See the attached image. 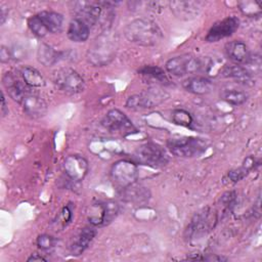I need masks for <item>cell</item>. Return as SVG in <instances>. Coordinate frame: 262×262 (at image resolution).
I'll list each match as a JSON object with an SVG mask.
<instances>
[{
  "mask_svg": "<svg viewBox=\"0 0 262 262\" xmlns=\"http://www.w3.org/2000/svg\"><path fill=\"white\" fill-rule=\"evenodd\" d=\"M126 39L139 46L151 47L163 39V32L159 25L150 18L139 17L131 20L124 29Z\"/></svg>",
  "mask_w": 262,
  "mask_h": 262,
  "instance_id": "1",
  "label": "cell"
},
{
  "mask_svg": "<svg viewBox=\"0 0 262 262\" xmlns=\"http://www.w3.org/2000/svg\"><path fill=\"white\" fill-rule=\"evenodd\" d=\"M237 5L242 13L249 17L260 16L261 14V5L258 1H242Z\"/></svg>",
  "mask_w": 262,
  "mask_h": 262,
  "instance_id": "28",
  "label": "cell"
},
{
  "mask_svg": "<svg viewBox=\"0 0 262 262\" xmlns=\"http://www.w3.org/2000/svg\"><path fill=\"white\" fill-rule=\"evenodd\" d=\"M217 221V213L212 208L207 207L199 211L190 219L185 229V237L187 239L201 238L216 226Z\"/></svg>",
  "mask_w": 262,
  "mask_h": 262,
  "instance_id": "5",
  "label": "cell"
},
{
  "mask_svg": "<svg viewBox=\"0 0 262 262\" xmlns=\"http://www.w3.org/2000/svg\"><path fill=\"white\" fill-rule=\"evenodd\" d=\"M222 76L226 78L233 79L234 81L244 84V85H253L254 77L253 75L243 66L239 64H230L225 66L222 71Z\"/></svg>",
  "mask_w": 262,
  "mask_h": 262,
  "instance_id": "20",
  "label": "cell"
},
{
  "mask_svg": "<svg viewBox=\"0 0 262 262\" xmlns=\"http://www.w3.org/2000/svg\"><path fill=\"white\" fill-rule=\"evenodd\" d=\"M226 56L235 64L245 63L250 55L248 46L246 43L239 40H233L227 42L224 48Z\"/></svg>",
  "mask_w": 262,
  "mask_h": 262,
  "instance_id": "18",
  "label": "cell"
},
{
  "mask_svg": "<svg viewBox=\"0 0 262 262\" xmlns=\"http://www.w3.org/2000/svg\"><path fill=\"white\" fill-rule=\"evenodd\" d=\"M235 192L234 191H228L226 193H224L221 198V202L223 204L224 207L230 209L234 206V203H235Z\"/></svg>",
  "mask_w": 262,
  "mask_h": 262,
  "instance_id": "33",
  "label": "cell"
},
{
  "mask_svg": "<svg viewBox=\"0 0 262 262\" xmlns=\"http://www.w3.org/2000/svg\"><path fill=\"white\" fill-rule=\"evenodd\" d=\"M182 87L189 93L196 95H205L213 90L214 84L210 79L206 77L192 76L183 80Z\"/></svg>",
  "mask_w": 262,
  "mask_h": 262,
  "instance_id": "17",
  "label": "cell"
},
{
  "mask_svg": "<svg viewBox=\"0 0 262 262\" xmlns=\"http://www.w3.org/2000/svg\"><path fill=\"white\" fill-rule=\"evenodd\" d=\"M61 57V52L47 44H41L37 51V58L42 64L49 67L56 63Z\"/></svg>",
  "mask_w": 262,
  "mask_h": 262,
  "instance_id": "24",
  "label": "cell"
},
{
  "mask_svg": "<svg viewBox=\"0 0 262 262\" xmlns=\"http://www.w3.org/2000/svg\"><path fill=\"white\" fill-rule=\"evenodd\" d=\"M168 97L169 94L165 90L155 86L141 93L129 96L125 102V106L133 111L152 108L164 102Z\"/></svg>",
  "mask_w": 262,
  "mask_h": 262,
  "instance_id": "6",
  "label": "cell"
},
{
  "mask_svg": "<svg viewBox=\"0 0 262 262\" xmlns=\"http://www.w3.org/2000/svg\"><path fill=\"white\" fill-rule=\"evenodd\" d=\"M28 261H46V259L44 257H42V256L34 254V255H32L31 257L28 258Z\"/></svg>",
  "mask_w": 262,
  "mask_h": 262,
  "instance_id": "38",
  "label": "cell"
},
{
  "mask_svg": "<svg viewBox=\"0 0 262 262\" xmlns=\"http://www.w3.org/2000/svg\"><path fill=\"white\" fill-rule=\"evenodd\" d=\"M1 113H2V116H6L8 114V108L6 106V102H5V97H4V94L2 93L1 94Z\"/></svg>",
  "mask_w": 262,
  "mask_h": 262,
  "instance_id": "36",
  "label": "cell"
},
{
  "mask_svg": "<svg viewBox=\"0 0 262 262\" xmlns=\"http://www.w3.org/2000/svg\"><path fill=\"white\" fill-rule=\"evenodd\" d=\"M101 125L110 131H117L124 134H131L136 131L131 120L118 108L110 110L103 117Z\"/></svg>",
  "mask_w": 262,
  "mask_h": 262,
  "instance_id": "10",
  "label": "cell"
},
{
  "mask_svg": "<svg viewBox=\"0 0 262 262\" xmlns=\"http://www.w3.org/2000/svg\"><path fill=\"white\" fill-rule=\"evenodd\" d=\"M52 81L56 88L68 94L80 93L85 87L83 77L71 68H61L54 71Z\"/></svg>",
  "mask_w": 262,
  "mask_h": 262,
  "instance_id": "7",
  "label": "cell"
},
{
  "mask_svg": "<svg viewBox=\"0 0 262 262\" xmlns=\"http://www.w3.org/2000/svg\"><path fill=\"white\" fill-rule=\"evenodd\" d=\"M256 165H258V163L256 162L255 158L252 156H249L248 158H246V160L244 161L241 167L230 170L228 172V177L232 182H237L243 178H245L249 174V172L256 167Z\"/></svg>",
  "mask_w": 262,
  "mask_h": 262,
  "instance_id": "26",
  "label": "cell"
},
{
  "mask_svg": "<svg viewBox=\"0 0 262 262\" xmlns=\"http://www.w3.org/2000/svg\"><path fill=\"white\" fill-rule=\"evenodd\" d=\"M167 146L176 157L195 158L208 149L209 142L199 137H172L167 141Z\"/></svg>",
  "mask_w": 262,
  "mask_h": 262,
  "instance_id": "4",
  "label": "cell"
},
{
  "mask_svg": "<svg viewBox=\"0 0 262 262\" xmlns=\"http://www.w3.org/2000/svg\"><path fill=\"white\" fill-rule=\"evenodd\" d=\"M19 104L23 106L24 112L33 119L42 118L47 112L46 102L31 90L25 95Z\"/></svg>",
  "mask_w": 262,
  "mask_h": 262,
  "instance_id": "15",
  "label": "cell"
},
{
  "mask_svg": "<svg viewBox=\"0 0 262 262\" xmlns=\"http://www.w3.org/2000/svg\"><path fill=\"white\" fill-rule=\"evenodd\" d=\"M28 26L32 31V33L37 37L42 38L49 33L46 27L44 26V24L42 23V20L40 19V17L38 16V14L33 15L28 19Z\"/></svg>",
  "mask_w": 262,
  "mask_h": 262,
  "instance_id": "29",
  "label": "cell"
},
{
  "mask_svg": "<svg viewBox=\"0 0 262 262\" xmlns=\"http://www.w3.org/2000/svg\"><path fill=\"white\" fill-rule=\"evenodd\" d=\"M172 121L180 126L189 127L192 124V117L191 115L182 108L174 110L172 113Z\"/></svg>",
  "mask_w": 262,
  "mask_h": 262,
  "instance_id": "30",
  "label": "cell"
},
{
  "mask_svg": "<svg viewBox=\"0 0 262 262\" xmlns=\"http://www.w3.org/2000/svg\"><path fill=\"white\" fill-rule=\"evenodd\" d=\"M96 235V230L93 227L90 226H85L83 227L77 235L73 238V242L70 246V250L72 255L74 256H79L87 250L91 242Z\"/></svg>",
  "mask_w": 262,
  "mask_h": 262,
  "instance_id": "16",
  "label": "cell"
},
{
  "mask_svg": "<svg viewBox=\"0 0 262 262\" xmlns=\"http://www.w3.org/2000/svg\"><path fill=\"white\" fill-rule=\"evenodd\" d=\"M2 84L8 95L17 103H20L25 95L30 91L29 86L23 83L14 74L7 72L2 77Z\"/></svg>",
  "mask_w": 262,
  "mask_h": 262,
  "instance_id": "14",
  "label": "cell"
},
{
  "mask_svg": "<svg viewBox=\"0 0 262 262\" xmlns=\"http://www.w3.org/2000/svg\"><path fill=\"white\" fill-rule=\"evenodd\" d=\"M211 67V62H206V59H202L190 53L171 57L165 63L166 71L176 77L205 72Z\"/></svg>",
  "mask_w": 262,
  "mask_h": 262,
  "instance_id": "3",
  "label": "cell"
},
{
  "mask_svg": "<svg viewBox=\"0 0 262 262\" xmlns=\"http://www.w3.org/2000/svg\"><path fill=\"white\" fill-rule=\"evenodd\" d=\"M54 244H55L54 237L49 234L44 233L37 237V246L39 249H41L43 251H48V250L52 249L54 247Z\"/></svg>",
  "mask_w": 262,
  "mask_h": 262,
  "instance_id": "32",
  "label": "cell"
},
{
  "mask_svg": "<svg viewBox=\"0 0 262 262\" xmlns=\"http://www.w3.org/2000/svg\"><path fill=\"white\" fill-rule=\"evenodd\" d=\"M38 16L40 17L49 33L57 34L62 31L64 18L60 13L55 11L43 10L38 13Z\"/></svg>",
  "mask_w": 262,
  "mask_h": 262,
  "instance_id": "21",
  "label": "cell"
},
{
  "mask_svg": "<svg viewBox=\"0 0 262 262\" xmlns=\"http://www.w3.org/2000/svg\"><path fill=\"white\" fill-rule=\"evenodd\" d=\"M87 219L93 226L106 225L105 202H97L92 204L88 209Z\"/></svg>",
  "mask_w": 262,
  "mask_h": 262,
  "instance_id": "23",
  "label": "cell"
},
{
  "mask_svg": "<svg viewBox=\"0 0 262 262\" xmlns=\"http://www.w3.org/2000/svg\"><path fill=\"white\" fill-rule=\"evenodd\" d=\"M118 35L110 29L103 30L89 45L87 50L88 61L95 67L110 64L118 51Z\"/></svg>",
  "mask_w": 262,
  "mask_h": 262,
  "instance_id": "2",
  "label": "cell"
},
{
  "mask_svg": "<svg viewBox=\"0 0 262 262\" xmlns=\"http://www.w3.org/2000/svg\"><path fill=\"white\" fill-rule=\"evenodd\" d=\"M67 35L73 42H85L90 35V26L84 20L74 17L69 24Z\"/></svg>",
  "mask_w": 262,
  "mask_h": 262,
  "instance_id": "19",
  "label": "cell"
},
{
  "mask_svg": "<svg viewBox=\"0 0 262 262\" xmlns=\"http://www.w3.org/2000/svg\"><path fill=\"white\" fill-rule=\"evenodd\" d=\"M19 75L27 86L32 88H40L45 85V79L42 74L35 68L24 66L19 69Z\"/></svg>",
  "mask_w": 262,
  "mask_h": 262,
  "instance_id": "22",
  "label": "cell"
},
{
  "mask_svg": "<svg viewBox=\"0 0 262 262\" xmlns=\"http://www.w3.org/2000/svg\"><path fill=\"white\" fill-rule=\"evenodd\" d=\"M7 15H8V12H6L5 8H4L3 6H1V8H0V18H1L0 23H1V25L5 21V19H6V16H7Z\"/></svg>",
  "mask_w": 262,
  "mask_h": 262,
  "instance_id": "37",
  "label": "cell"
},
{
  "mask_svg": "<svg viewBox=\"0 0 262 262\" xmlns=\"http://www.w3.org/2000/svg\"><path fill=\"white\" fill-rule=\"evenodd\" d=\"M239 27V19L234 16H227L219 21H216L206 35L207 42H217L231 36Z\"/></svg>",
  "mask_w": 262,
  "mask_h": 262,
  "instance_id": "11",
  "label": "cell"
},
{
  "mask_svg": "<svg viewBox=\"0 0 262 262\" xmlns=\"http://www.w3.org/2000/svg\"><path fill=\"white\" fill-rule=\"evenodd\" d=\"M220 96L224 101L232 105H242L249 98L247 92L237 88H224L221 91Z\"/></svg>",
  "mask_w": 262,
  "mask_h": 262,
  "instance_id": "25",
  "label": "cell"
},
{
  "mask_svg": "<svg viewBox=\"0 0 262 262\" xmlns=\"http://www.w3.org/2000/svg\"><path fill=\"white\" fill-rule=\"evenodd\" d=\"M138 73L143 77L150 78L152 80L158 81L161 84L169 85L170 80L163 69L157 66H143L141 69L138 70Z\"/></svg>",
  "mask_w": 262,
  "mask_h": 262,
  "instance_id": "27",
  "label": "cell"
},
{
  "mask_svg": "<svg viewBox=\"0 0 262 262\" xmlns=\"http://www.w3.org/2000/svg\"><path fill=\"white\" fill-rule=\"evenodd\" d=\"M88 161L81 155H70L63 161V170L73 181H82L88 173Z\"/></svg>",
  "mask_w": 262,
  "mask_h": 262,
  "instance_id": "12",
  "label": "cell"
},
{
  "mask_svg": "<svg viewBox=\"0 0 262 262\" xmlns=\"http://www.w3.org/2000/svg\"><path fill=\"white\" fill-rule=\"evenodd\" d=\"M138 167L129 160H120L114 163L111 169V177L120 188H127L134 184L138 178Z\"/></svg>",
  "mask_w": 262,
  "mask_h": 262,
  "instance_id": "9",
  "label": "cell"
},
{
  "mask_svg": "<svg viewBox=\"0 0 262 262\" xmlns=\"http://www.w3.org/2000/svg\"><path fill=\"white\" fill-rule=\"evenodd\" d=\"M169 7L173 14L181 20H191L199 16L202 10L200 1H171Z\"/></svg>",
  "mask_w": 262,
  "mask_h": 262,
  "instance_id": "13",
  "label": "cell"
},
{
  "mask_svg": "<svg viewBox=\"0 0 262 262\" xmlns=\"http://www.w3.org/2000/svg\"><path fill=\"white\" fill-rule=\"evenodd\" d=\"M247 67H245L252 75L254 74H259L261 71V58L260 55L254 54V55H249L247 61L245 62Z\"/></svg>",
  "mask_w": 262,
  "mask_h": 262,
  "instance_id": "31",
  "label": "cell"
},
{
  "mask_svg": "<svg viewBox=\"0 0 262 262\" xmlns=\"http://www.w3.org/2000/svg\"><path fill=\"white\" fill-rule=\"evenodd\" d=\"M62 216H63V220H64V223H69L72 219V210L70 209L69 206L64 207L63 210H62Z\"/></svg>",
  "mask_w": 262,
  "mask_h": 262,
  "instance_id": "35",
  "label": "cell"
},
{
  "mask_svg": "<svg viewBox=\"0 0 262 262\" xmlns=\"http://www.w3.org/2000/svg\"><path fill=\"white\" fill-rule=\"evenodd\" d=\"M135 158L140 164L152 168H162L169 163L166 150L155 142H146L138 146L135 151Z\"/></svg>",
  "mask_w": 262,
  "mask_h": 262,
  "instance_id": "8",
  "label": "cell"
},
{
  "mask_svg": "<svg viewBox=\"0 0 262 262\" xmlns=\"http://www.w3.org/2000/svg\"><path fill=\"white\" fill-rule=\"evenodd\" d=\"M13 54L11 52V50L6 47V46H1V49H0V60L1 62H8L11 58H12Z\"/></svg>",
  "mask_w": 262,
  "mask_h": 262,
  "instance_id": "34",
  "label": "cell"
}]
</instances>
